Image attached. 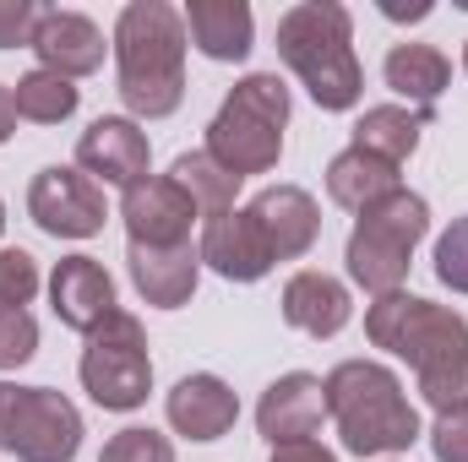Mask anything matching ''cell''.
<instances>
[{
	"mask_svg": "<svg viewBox=\"0 0 468 462\" xmlns=\"http://www.w3.org/2000/svg\"><path fill=\"white\" fill-rule=\"evenodd\" d=\"M115 66L131 115H175L186 99V16L169 0H131L115 22Z\"/></svg>",
	"mask_w": 468,
	"mask_h": 462,
	"instance_id": "cell-1",
	"label": "cell"
},
{
	"mask_svg": "<svg viewBox=\"0 0 468 462\" xmlns=\"http://www.w3.org/2000/svg\"><path fill=\"white\" fill-rule=\"evenodd\" d=\"M278 60L305 82V93L344 115L365 93V71L354 55V16L338 0H300L278 16Z\"/></svg>",
	"mask_w": 468,
	"mask_h": 462,
	"instance_id": "cell-2",
	"label": "cell"
},
{
	"mask_svg": "<svg viewBox=\"0 0 468 462\" xmlns=\"http://www.w3.org/2000/svg\"><path fill=\"white\" fill-rule=\"evenodd\" d=\"M322 392H327V414L354 457H392L420 441V414L387 364L344 359L327 370Z\"/></svg>",
	"mask_w": 468,
	"mask_h": 462,
	"instance_id": "cell-3",
	"label": "cell"
},
{
	"mask_svg": "<svg viewBox=\"0 0 468 462\" xmlns=\"http://www.w3.org/2000/svg\"><path fill=\"white\" fill-rule=\"evenodd\" d=\"M283 125H289V88L272 71H250L229 88V99L207 125V158L224 163L234 180L267 174L283 158Z\"/></svg>",
	"mask_w": 468,
	"mask_h": 462,
	"instance_id": "cell-4",
	"label": "cell"
},
{
	"mask_svg": "<svg viewBox=\"0 0 468 462\" xmlns=\"http://www.w3.org/2000/svg\"><path fill=\"white\" fill-rule=\"evenodd\" d=\"M431 234V207L425 196L414 191H392L387 202L365 207L354 218V234H349V278L370 294H398L403 278H409V261H414V245Z\"/></svg>",
	"mask_w": 468,
	"mask_h": 462,
	"instance_id": "cell-5",
	"label": "cell"
},
{
	"mask_svg": "<svg viewBox=\"0 0 468 462\" xmlns=\"http://www.w3.org/2000/svg\"><path fill=\"white\" fill-rule=\"evenodd\" d=\"M82 392L110 408V414H131L147 403L153 392V353H147V332L131 310H115L110 321H99L82 343Z\"/></svg>",
	"mask_w": 468,
	"mask_h": 462,
	"instance_id": "cell-6",
	"label": "cell"
},
{
	"mask_svg": "<svg viewBox=\"0 0 468 462\" xmlns=\"http://www.w3.org/2000/svg\"><path fill=\"white\" fill-rule=\"evenodd\" d=\"M365 338L398 359H409L420 375L452 353H468V321L447 305H431V299L398 289V294H376V305L365 310Z\"/></svg>",
	"mask_w": 468,
	"mask_h": 462,
	"instance_id": "cell-7",
	"label": "cell"
},
{
	"mask_svg": "<svg viewBox=\"0 0 468 462\" xmlns=\"http://www.w3.org/2000/svg\"><path fill=\"white\" fill-rule=\"evenodd\" d=\"M0 452L16 462H71L82 452V414L66 392L0 381Z\"/></svg>",
	"mask_w": 468,
	"mask_h": 462,
	"instance_id": "cell-8",
	"label": "cell"
},
{
	"mask_svg": "<svg viewBox=\"0 0 468 462\" xmlns=\"http://www.w3.org/2000/svg\"><path fill=\"white\" fill-rule=\"evenodd\" d=\"M27 218L55 239H93L104 229V191L82 169L49 163L27 185Z\"/></svg>",
	"mask_w": 468,
	"mask_h": 462,
	"instance_id": "cell-9",
	"label": "cell"
},
{
	"mask_svg": "<svg viewBox=\"0 0 468 462\" xmlns=\"http://www.w3.org/2000/svg\"><path fill=\"white\" fill-rule=\"evenodd\" d=\"M77 169L88 180H104L115 191H136L153 169V147L136 131L131 115H99L82 136H77Z\"/></svg>",
	"mask_w": 468,
	"mask_h": 462,
	"instance_id": "cell-10",
	"label": "cell"
},
{
	"mask_svg": "<svg viewBox=\"0 0 468 462\" xmlns=\"http://www.w3.org/2000/svg\"><path fill=\"white\" fill-rule=\"evenodd\" d=\"M120 218H125V234L131 245H147V250H169V245H191V229H197V202L164 174V180H142L136 191H125L120 202Z\"/></svg>",
	"mask_w": 468,
	"mask_h": 462,
	"instance_id": "cell-11",
	"label": "cell"
},
{
	"mask_svg": "<svg viewBox=\"0 0 468 462\" xmlns=\"http://www.w3.org/2000/svg\"><path fill=\"white\" fill-rule=\"evenodd\" d=\"M327 419V392H322V375L311 370H289L278 375L261 403H256V430L272 441V446H294V441H311Z\"/></svg>",
	"mask_w": 468,
	"mask_h": 462,
	"instance_id": "cell-12",
	"label": "cell"
},
{
	"mask_svg": "<svg viewBox=\"0 0 468 462\" xmlns=\"http://www.w3.org/2000/svg\"><path fill=\"white\" fill-rule=\"evenodd\" d=\"M49 305H55V316H60V327H71V332H93L99 321H110L120 305H115V278L104 272V261H93V256H66V261H55V272H49Z\"/></svg>",
	"mask_w": 468,
	"mask_h": 462,
	"instance_id": "cell-13",
	"label": "cell"
},
{
	"mask_svg": "<svg viewBox=\"0 0 468 462\" xmlns=\"http://www.w3.org/2000/svg\"><path fill=\"white\" fill-rule=\"evenodd\" d=\"M250 218H256V229L267 239L272 261H300L316 245V234H322V207L300 185H267V191H256L250 196Z\"/></svg>",
	"mask_w": 468,
	"mask_h": 462,
	"instance_id": "cell-14",
	"label": "cell"
},
{
	"mask_svg": "<svg viewBox=\"0 0 468 462\" xmlns=\"http://www.w3.org/2000/svg\"><path fill=\"white\" fill-rule=\"evenodd\" d=\"M197 250H202V267H213V272L229 278V283H256V278L272 272V250H267V239L256 229L250 207H234V213L207 218Z\"/></svg>",
	"mask_w": 468,
	"mask_h": 462,
	"instance_id": "cell-15",
	"label": "cell"
},
{
	"mask_svg": "<svg viewBox=\"0 0 468 462\" xmlns=\"http://www.w3.org/2000/svg\"><path fill=\"white\" fill-rule=\"evenodd\" d=\"M33 55L44 60V71L77 82V77H93L104 66V33L82 11H44L38 33H33Z\"/></svg>",
	"mask_w": 468,
	"mask_h": 462,
	"instance_id": "cell-16",
	"label": "cell"
},
{
	"mask_svg": "<svg viewBox=\"0 0 468 462\" xmlns=\"http://www.w3.org/2000/svg\"><path fill=\"white\" fill-rule=\"evenodd\" d=\"M164 414H169L175 436H186V441H218V436H229L234 419H239V397H234V386L224 375L202 370V375L175 381Z\"/></svg>",
	"mask_w": 468,
	"mask_h": 462,
	"instance_id": "cell-17",
	"label": "cell"
},
{
	"mask_svg": "<svg viewBox=\"0 0 468 462\" xmlns=\"http://www.w3.org/2000/svg\"><path fill=\"white\" fill-rule=\"evenodd\" d=\"M125 261H131V283H136V294H142L147 305H158V310L191 305L197 278H202V250H197V245H169V250L131 245Z\"/></svg>",
	"mask_w": 468,
	"mask_h": 462,
	"instance_id": "cell-18",
	"label": "cell"
},
{
	"mask_svg": "<svg viewBox=\"0 0 468 462\" xmlns=\"http://www.w3.org/2000/svg\"><path fill=\"white\" fill-rule=\"evenodd\" d=\"M354 316L349 289L333 272H294L283 283V321L305 338H338Z\"/></svg>",
	"mask_w": 468,
	"mask_h": 462,
	"instance_id": "cell-19",
	"label": "cell"
},
{
	"mask_svg": "<svg viewBox=\"0 0 468 462\" xmlns=\"http://www.w3.org/2000/svg\"><path fill=\"white\" fill-rule=\"evenodd\" d=\"M180 16H186V38L207 60H245L250 55L256 22H250V5L245 0H191Z\"/></svg>",
	"mask_w": 468,
	"mask_h": 462,
	"instance_id": "cell-20",
	"label": "cell"
},
{
	"mask_svg": "<svg viewBox=\"0 0 468 462\" xmlns=\"http://www.w3.org/2000/svg\"><path fill=\"white\" fill-rule=\"evenodd\" d=\"M387 88L398 93V99H409L414 110H436V99L452 88V66H447V55L441 49H431V44H392V55H387Z\"/></svg>",
	"mask_w": 468,
	"mask_h": 462,
	"instance_id": "cell-21",
	"label": "cell"
},
{
	"mask_svg": "<svg viewBox=\"0 0 468 462\" xmlns=\"http://www.w3.org/2000/svg\"><path fill=\"white\" fill-rule=\"evenodd\" d=\"M392 191H403V180H398V163H381V158H370V152H338L333 163H327V196L338 202V207H349V213H365V207H376V202H387Z\"/></svg>",
	"mask_w": 468,
	"mask_h": 462,
	"instance_id": "cell-22",
	"label": "cell"
},
{
	"mask_svg": "<svg viewBox=\"0 0 468 462\" xmlns=\"http://www.w3.org/2000/svg\"><path fill=\"white\" fill-rule=\"evenodd\" d=\"M431 125L425 110H403V104H376L354 120V147L381 158V163H409L420 147V131Z\"/></svg>",
	"mask_w": 468,
	"mask_h": 462,
	"instance_id": "cell-23",
	"label": "cell"
},
{
	"mask_svg": "<svg viewBox=\"0 0 468 462\" xmlns=\"http://www.w3.org/2000/svg\"><path fill=\"white\" fill-rule=\"evenodd\" d=\"M169 180L197 202L202 224L218 218V213H234V196H239V185H245V180H234L224 163L207 158V147H202V152H180V158L169 163Z\"/></svg>",
	"mask_w": 468,
	"mask_h": 462,
	"instance_id": "cell-24",
	"label": "cell"
},
{
	"mask_svg": "<svg viewBox=\"0 0 468 462\" xmlns=\"http://www.w3.org/2000/svg\"><path fill=\"white\" fill-rule=\"evenodd\" d=\"M11 104H16V120H33V125H60V120L77 115V104H82V93L66 82V77H55V71H27L16 88H11Z\"/></svg>",
	"mask_w": 468,
	"mask_h": 462,
	"instance_id": "cell-25",
	"label": "cell"
},
{
	"mask_svg": "<svg viewBox=\"0 0 468 462\" xmlns=\"http://www.w3.org/2000/svg\"><path fill=\"white\" fill-rule=\"evenodd\" d=\"M420 397H425L436 414H458V408H468V353H452V359L420 370Z\"/></svg>",
	"mask_w": 468,
	"mask_h": 462,
	"instance_id": "cell-26",
	"label": "cell"
},
{
	"mask_svg": "<svg viewBox=\"0 0 468 462\" xmlns=\"http://www.w3.org/2000/svg\"><path fill=\"white\" fill-rule=\"evenodd\" d=\"M38 261L22 250V245H5L0 250V310H27L33 294H38Z\"/></svg>",
	"mask_w": 468,
	"mask_h": 462,
	"instance_id": "cell-27",
	"label": "cell"
},
{
	"mask_svg": "<svg viewBox=\"0 0 468 462\" xmlns=\"http://www.w3.org/2000/svg\"><path fill=\"white\" fill-rule=\"evenodd\" d=\"M99 462H175V446H169V436H158L147 425H131V430L110 436Z\"/></svg>",
	"mask_w": 468,
	"mask_h": 462,
	"instance_id": "cell-28",
	"label": "cell"
},
{
	"mask_svg": "<svg viewBox=\"0 0 468 462\" xmlns=\"http://www.w3.org/2000/svg\"><path fill=\"white\" fill-rule=\"evenodd\" d=\"M436 278H441L452 294H468V213L436 239Z\"/></svg>",
	"mask_w": 468,
	"mask_h": 462,
	"instance_id": "cell-29",
	"label": "cell"
},
{
	"mask_svg": "<svg viewBox=\"0 0 468 462\" xmlns=\"http://www.w3.org/2000/svg\"><path fill=\"white\" fill-rule=\"evenodd\" d=\"M38 353V321L27 310H0V370H16Z\"/></svg>",
	"mask_w": 468,
	"mask_h": 462,
	"instance_id": "cell-30",
	"label": "cell"
},
{
	"mask_svg": "<svg viewBox=\"0 0 468 462\" xmlns=\"http://www.w3.org/2000/svg\"><path fill=\"white\" fill-rule=\"evenodd\" d=\"M38 16L44 11L33 0H0V49H33Z\"/></svg>",
	"mask_w": 468,
	"mask_h": 462,
	"instance_id": "cell-31",
	"label": "cell"
},
{
	"mask_svg": "<svg viewBox=\"0 0 468 462\" xmlns=\"http://www.w3.org/2000/svg\"><path fill=\"white\" fill-rule=\"evenodd\" d=\"M431 452H436V462H468V408H458V414H436Z\"/></svg>",
	"mask_w": 468,
	"mask_h": 462,
	"instance_id": "cell-32",
	"label": "cell"
},
{
	"mask_svg": "<svg viewBox=\"0 0 468 462\" xmlns=\"http://www.w3.org/2000/svg\"><path fill=\"white\" fill-rule=\"evenodd\" d=\"M272 462H338V457L316 441H294V446H272Z\"/></svg>",
	"mask_w": 468,
	"mask_h": 462,
	"instance_id": "cell-33",
	"label": "cell"
},
{
	"mask_svg": "<svg viewBox=\"0 0 468 462\" xmlns=\"http://www.w3.org/2000/svg\"><path fill=\"white\" fill-rule=\"evenodd\" d=\"M16 136V104H11V88H0V147Z\"/></svg>",
	"mask_w": 468,
	"mask_h": 462,
	"instance_id": "cell-34",
	"label": "cell"
},
{
	"mask_svg": "<svg viewBox=\"0 0 468 462\" xmlns=\"http://www.w3.org/2000/svg\"><path fill=\"white\" fill-rule=\"evenodd\" d=\"M0 234H5V202H0Z\"/></svg>",
	"mask_w": 468,
	"mask_h": 462,
	"instance_id": "cell-35",
	"label": "cell"
},
{
	"mask_svg": "<svg viewBox=\"0 0 468 462\" xmlns=\"http://www.w3.org/2000/svg\"><path fill=\"white\" fill-rule=\"evenodd\" d=\"M463 66H468V44H463Z\"/></svg>",
	"mask_w": 468,
	"mask_h": 462,
	"instance_id": "cell-36",
	"label": "cell"
}]
</instances>
